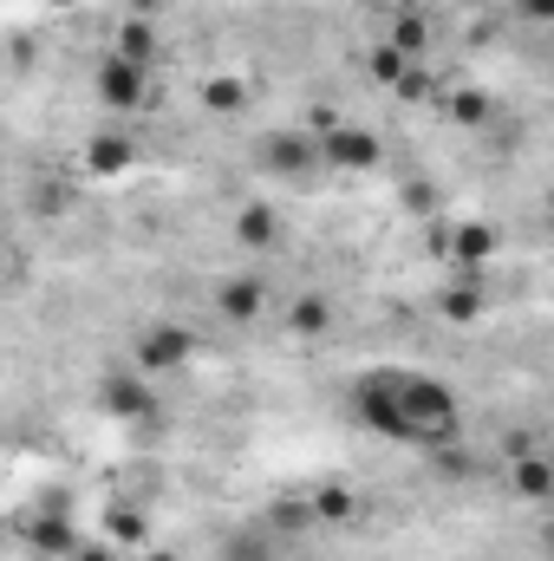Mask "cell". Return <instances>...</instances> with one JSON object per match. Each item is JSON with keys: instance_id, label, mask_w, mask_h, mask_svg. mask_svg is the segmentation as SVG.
Segmentation results:
<instances>
[{"instance_id": "e0dca14e", "label": "cell", "mask_w": 554, "mask_h": 561, "mask_svg": "<svg viewBox=\"0 0 554 561\" xmlns=\"http://www.w3.org/2000/svg\"><path fill=\"white\" fill-rule=\"evenodd\" d=\"M412 66H424V59H405V53H399V46H392V39H385V46H372V53H366V72H372V85H385V92H399V85H405V72H412Z\"/></svg>"}, {"instance_id": "4fadbf2b", "label": "cell", "mask_w": 554, "mask_h": 561, "mask_svg": "<svg viewBox=\"0 0 554 561\" xmlns=\"http://www.w3.org/2000/svg\"><path fill=\"white\" fill-rule=\"evenodd\" d=\"M235 242H242V249H275L280 242V209L275 203H242V216H235Z\"/></svg>"}, {"instance_id": "cb8c5ba5", "label": "cell", "mask_w": 554, "mask_h": 561, "mask_svg": "<svg viewBox=\"0 0 554 561\" xmlns=\"http://www.w3.org/2000/svg\"><path fill=\"white\" fill-rule=\"evenodd\" d=\"M516 13L535 20V26H554V0H516Z\"/></svg>"}, {"instance_id": "7c38bea8", "label": "cell", "mask_w": 554, "mask_h": 561, "mask_svg": "<svg viewBox=\"0 0 554 561\" xmlns=\"http://www.w3.org/2000/svg\"><path fill=\"white\" fill-rule=\"evenodd\" d=\"M437 313H443V320H457V327L483 320V275H457L443 294H437Z\"/></svg>"}, {"instance_id": "ac0fdd59", "label": "cell", "mask_w": 554, "mask_h": 561, "mask_svg": "<svg viewBox=\"0 0 554 561\" xmlns=\"http://www.w3.org/2000/svg\"><path fill=\"white\" fill-rule=\"evenodd\" d=\"M287 327H293L300 340H320V333H333V307H326L320 294H300V300L287 307Z\"/></svg>"}, {"instance_id": "6da1fadb", "label": "cell", "mask_w": 554, "mask_h": 561, "mask_svg": "<svg viewBox=\"0 0 554 561\" xmlns=\"http://www.w3.org/2000/svg\"><path fill=\"white\" fill-rule=\"evenodd\" d=\"M392 392H399V424H405V437H399V444H417V450H450V444L463 437V405H457V392H450L437 373L392 366Z\"/></svg>"}, {"instance_id": "3957f363", "label": "cell", "mask_w": 554, "mask_h": 561, "mask_svg": "<svg viewBox=\"0 0 554 561\" xmlns=\"http://www.w3.org/2000/svg\"><path fill=\"white\" fill-rule=\"evenodd\" d=\"M189 359H196V333L183 320H143L138 333H131V366L150 373V379H170Z\"/></svg>"}, {"instance_id": "603a6c76", "label": "cell", "mask_w": 554, "mask_h": 561, "mask_svg": "<svg viewBox=\"0 0 554 561\" xmlns=\"http://www.w3.org/2000/svg\"><path fill=\"white\" fill-rule=\"evenodd\" d=\"M450 118H457V125H489L496 105H489L483 92H457V99H450Z\"/></svg>"}, {"instance_id": "d4e9b609", "label": "cell", "mask_w": 554, "mask_h": 561, "mask_svg": "<svg viewBox=\"0 0 554 561\" xmlns=\"http://www.w3.org/2000/svg\"><path fill=\"white\" fill-rule=\"evenodd\" d=\"M72 203V190H33V209H66Z\"/></svg>"}, {"instance_id": "8992f818", "label": "cell", "mask_w": 554, "mask_h": 561, "mask_svg": "<svg viewBox=\"0 0 554 561\" xmlns=\"http://www.w3.org/2000/svg\"><path fill=\"white\" fill-rule=\"evenodd\" d=\"M320 150H326V170H353V176H366V170L385 163V144L372 138L366 125H353V118H339V125L320 138Z\"/></svg>"}, {"instance_id": "ba28073f", "label": "cell", "mask_w": 554, "mask_h": 561, "mask_svg": "<svg viewBox=\"0 0 554 561\" xmlns=\"http://www.w3.org/2000/svg\"><path fill=\"white\" fill-rule=\"evenodd\" d=\"M503 483H509V496H516V503H554V457L542 450V444H535V450H522V457H509Z\"/></svg>"}, {"instance_id": "5b68a950", "label": "cell", "mask_w": 554, "mask_h": 561, "mask_svg": "<svg viewBox=\"0 0 554 561\" xmlns=\"http://www.w3.org/2000/svg\"><path fill=\"white\" fill-rule=\"evenodd\" d=\"M99 412H105V419H125V424L150 419V412H157V386H150V373H138V366L105 373V379H99Z\"/></svg>"}, {"instance_id": "4dcf8cb0", "label": "cell", "mask_w": 554, "mask_h": 561, "mask_svg": "<svg viewBox=\"0 0 554 561\" xmlns=\"http://www.w3.org/2000/svg\"><path fill=\"white\" fill-rule=\"evenodd\" d=\"M549 236H554V209H549Z\"/></svg>"}, {"instance_id": "44dd1931", "label": "cell", "mask_w": 554, "mask_h": 561, "mask_svg": "<svg viewBox=\"0 0 554 561\" xmlns=\"http://www.w3.org/2000/svg\"><path fill=\"white\" fill-rule=\"evenodd\" d=\"M392 46H399L405 59H424V53H430V20H424V13H399V20H392Z\"/></svg>"}, {"instance_id": "2e32d148", "label": "cell", "mask_w": 554, "mask_h": 561, "mask_svg": "<svg viewBox=\"0 0 554 561\" xmlns=\"http://www.w3.org/2000/svg\"><path fill=\"white\" fill-rule=\"evenodd\" d=\"M203 105H209L216 118H235V112L249 105V85H242L235 72H209V79H203Z\"/></svg>"}, {"instance_id": "484cf974", "label": "cell", "mask_w": 554, "mask_h": 561, "mask_svg": "<svg viewBox=\"0 0 554 561\" xmlns=\"http://www.w3.org/2000/svg\"><path fill=\"white\" fill-rule=\"evenodd\" d=\"M72 561H118V542H85Z\"/></svg>"}, {"instance_id": "d6986e66", "label": "cell", "mask_w": 554, "mask_h": 561, "mask_svg": "<svg viewBox=\"0 0 554 561\" xmlns=\"http://www.w3.org/2000/svg\"><path fill=\"white\" fill-rule=\"evenodd\" d=\"M313 510H320V523H353L359 516V496L346 483H313Z\"/></svg>"}, {"instance_id": "52a82bcc", "label": "cell", "mask_w": 554, "mask_h": 561, "mask_svg": "<svg viewBox=\"0 0 554 561\" xmlns=\"http://www.w3.org/2000/svg\"><path fill=\"white\" fill-rule=\"evenodd\" d=\"M216 313L235 327H255L268 313V280L262 275H222L216 280Z\"/></svg>"}, {"instance_id": "5bb4252c", "label": "cell", "mask_w": 554, "mask_h": 561, "mask_svg": "<svg viewBox=\"0 0 554 561\" xmlns=\"http://www.w3.org/2000/svg\"><path fill=\"white\" fill-rule=\"evenodd\" d=\"M131 138H118V131H99V138L85 144V176H118V170H131Z\"/></svg>"}, {"instance_id": "9c48e42d", "label": "cell", "mask_w": 554, "mask_h": 561, "mask_svg": "<svg viewBox=\"0 0 554 561\" xmlns=\"http://www.w3.org/2000/svg\"><path fill=\"white\" fill-rule=\"evenodd\" d=\"M262 529L275 536V542H293V536H313L320 529V510H313V490L307 496H280L262 510Z\"/></svg>"}, {"instance_id": "7402d4cb", "label": "cell", "mask_w": 554, "mask_h": 561, "mask_svg": "<svg viewBox=\"0 0 554 561\" xmlns=\"http://www.w3.org/2000/svg\"><path fill=\"white\" fill-rule=\"evenodd\" d=\"M222 561H275V536L268 529H249V536H235L222 549Z\"/></svg>"}, {"instance_id": "ffe728a7", "label": "cell", "mask_w": 554, "mask_h": 561, "mask_svg": "<svg viewBox=\"0 0 554 561\" xmlns=\"http://www.w3.org/2000/svg\"><path fill=\"white\" fill-rule=\"evenodd\" d=\"M105 542H118V549H143V542H150V523H143L138 510H105Z\"/></svg>"}, {"instance_id": "277c9868", "label": "cell", "mask_w": 554, "mask_h": 561, "mask_svg": "<svg viewBox=\"0 0 554 561\" xmlns=\"http://www.w3.org/2000/svg\"><path fill=\"white\" fill-rule=\"evenodd\" d=\"M92 92H99V105L105 112H138L143 99H150V66L138 59H125V53H99V79H92Z\"/></svg>"}, {"instance_id": "9a60e30c", "label": "cell", "mask_w": 554, "mask_h": 561, "mask_svg": "<svg viewBox=\"0 0 554 561\" xmlns=\"http://www.w3.org/2000/svg\"><path fill=\"white\" fill-rule=\"evenodd\" d=\"M450 255H457V262L476 275V268L496 255V229H489V222H457V236H450Z\"/></svg>"}, {"instance_id": "30bf717a", "label": "cell", "mask_w": 554, "mask_h": 561, "mask_svg": "<svg viewBox=\"0 0 554 561\" xmlns=\"http://www.w3.org/2000/svg\"><path fill=\"white\" fill-rule=\"evenodd\" d=\"M112 53H125V59H138L157 72V59H163V39H157V20H143V13H125L118 20V33H112Z\"/></svg>"}, {"instance_id": "4316f807", "label": "cell", "mask_w": 554, "mask_h": 561, "mask_svg": "<svg viewBox=\"0 0 554 561\" xmlns=\"http://www.w3.org/2000/svg\"><path fill=\"white\" fill-rule=\"evenodd\" d=\"M150 7H163V0H131V13H143V20H150Z\"/></svg>"}, {"instance_id": "f546056e", "label": "cell", "mask_w": 554, "mask_h": 561, "mask_svg": "<svg viewBox=\"0 0 554 561\" xmlns=\"http://www.w3.org/2000/svg\"><path fill=\"white\" fill-rule=\"evenodd\" d=\"M53 7H79V0H53Z\"/></svg>"}, {"instance_id": "83f0119b", "label": "cell", "mask_w": 554, "mask_h": 561, "mask_svg": "<svg viewBox=\"0 0 554 561\" xmlns=\"http://www.w3.org/2000/svg\"><path fill=\"white\" fill-rule=\"evenodd\" d=\"M542 549H549V561H554V523H549V529H542Z\"/></svg>"}, {"instance_id": "8fae6325", "label": "cell", "mask_w": 554, "mask_h": 561, "mask_svg": "<svg viewBox=\"0 0 554 561\" xmlns=\"http://www.w3.org/2000/svg\"><path fill=\"white\" fill-rule=\"evenodd\" d=\"M26 536H33V549H39V556H79V549H85V542H79V529L66 523V510H39Z\"/></svg>"}, {"instance_id": "f1b7e54d", "label": "cell", "mask_w": 554, "mask_h": 561, "mask_svg": "<svg viewBox=\"0 0 554 561\" xmlns=\"http://www.w3.org/2000/svg\"><path fill=\"white\" fill-rule=\"evenodd\" d=\"M143 561H176V556H170V549H150V556H143Z\"/></svg>"}, {"instance_id": "7a4b0ae2", "label": "cell", "mask_w": 554, "mask_h": 561, "mask_svg": "<svg viewBox=\"0 0 554 561\" xmlns=\"http://www.w3.org/2000/svg\"><path fill=\"white\" fill-rule=\"evenodd\" d=\"M255 163H262V176H280V183H313L326 170V150L307 125H275L255 138Z\"/></svg>"}]
</instances>
